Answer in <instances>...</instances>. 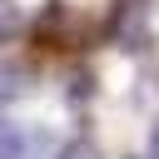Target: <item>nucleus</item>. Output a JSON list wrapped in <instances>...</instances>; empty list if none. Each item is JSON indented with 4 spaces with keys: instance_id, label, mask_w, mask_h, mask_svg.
Segmentation results:
<instances>
[{
    "instance_id": "nucleus-2",
    "label": "nucleus",
    "mask_w": 159,
    "mask_h": 159,
    "mask_svg": "<svg viewBox=\"0 0 159 159\" xmlns=\"http://www.w3.org/2000/svg\"><path fill=\"white\" fill-rule=\"evenodd\" d=\"M40 45H55V50H75L80 45V15L65 5V0H50L40 10V25H35Z\"/></svg>"
},
{
    "instance_id": "nucleus-4",
    "label": "nucleus",
    "mask_w": 159,
    "mask_h": 159,
    "mask_svg": "<svg viewBox=\"0 0 159 159\" xmlns=\"http://www.w3.org/2000/svg\"><path fill=\"white\" fill-rule=\"evenodd\" d=\"M0 159H20V129L10 119H0Z\"/></svg>"
},
{
    "instance_id": "nucleus-7",
    "label": "nucleus",
    "mask_w": 159,
    "mask_h": 159,
    "mask_svg": "<svg viewBox=\"0 0 159 159\" xmlns=\"http://www.w3.org/2000/svg\"><path fill=\"white\" fill-rule=\"evenodd\" d=\"M149 154L159 159V124H154V134H149Z\"/></svg>"
},
{
    "instance_id": "nucleus-3",
    "label": "nucleus",
    "mask_w": 159,
    "mask_h": 159,
    "mask_svg": "<svg viewBox=\"0 0 159 159\" xmlns=\"http://www.w3.org/2000/svg\"><path fill=\"white\" fill-rule=\"evenodd\" d=\"M25 89H30V75H25L20 65H0V104H5V99H20Z\"/></svg>"
},
{
    "instance_id": "nucleus-6",
    "label": "nucleus",
    "mask_w": 159,
    "mask_h": 159,
    "mask_svg": "<svg viewBox=\"0 0 159 159\" xmlns=\"http://www.w3.org/2000/svg\"><path fill=\"white\" fill-rule=\"evenodd\" d=\"M55 159H99V149H94L89 139H70V144H65Z\"/></svg>"
},
{
    "instance_id": "nucleus-1",
    "label": "nucleus",
    "mask_w": 159,
    "mask_h": 159,
    "mask_svg": "<svg viewBox=\"0 0 159 159\" xmlns=\"http://www.w3.org/2000/svg\"><path fill=\"white\" fill-rule=\"evenodd\" d=\"M109 40H114L119 50H144V45H149V5H144V0H114Z\"/></svg>"
},
{
    "instance_id": "nucleus-5",
    "label": "nucleus",
    "mask_w": 159,
    "mask_h": 159,
    "mask_svg": "<svg viewBox=\"0 0 159 159\" xmlns=\"http://www.w3.org/2000/svg\"><path fill=\"white\" fill-rule=\"evenodd\" d=\"M15 25H20V10H15V0H0V45L15 35Z\"/></svg>"
}]
</instances>
